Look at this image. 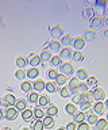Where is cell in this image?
I'll list each match as a JSON object with an SVG mask.
<instances>
[{
  "mask_svg": "<svg viewBox=\"0 0 108 130\" xmlns=\"http://www.w3.org/2000/svg\"><path fill=\"white\" fill-rule=\"evenodd\" d=\"M92 96H93V100H96V102H101L104 98H105V92H104L103 88L97 87V88H95L93 91H92Z\"/></svg>",
  "mask_w": 108,
  "mask_h": 130,
  "instance_id": "2",
  "label": "cell"
},
{
  "mask_svg": "<svg viewBox=\"0 0 108 130\" xmlns=\"http://www.w3.org/2000/svg\"><path fill=\"white\" fill-rule=\"evenodd\" d=\"M33 115H34V111L31 108H26L25 111H22V119L23 121H30L33 119Z\"/></svg>",
  "mask_w": 108,
  "mask_h": 130,
  "instance_id": "16",
  "label": "cell"
},
{
  "mask_svg": "<svg viewBox=\"0 0 108 130\" xmlns=\"http://www.w3.org/2000/svg\"><path fill=\"white\" fill-rule=\"evenodd\" d=\"M38 99H39V96H38V93L37 92H29V96H27V100L30 102V103H38Z\"/></svg>",
  "mask_w": 108,
  "mask_h": 130,
  "instance_id": "32",
  "label": "cell"
},
{
  "mask_svg": "<svg viewBox=\"0 0 108 130\" xmlns=\"http://www.w3.org/2000/svg\"><path fill=\"white\" fill-rule=\"evenodd\" d=\"M93 12L96 14V16H101L104 12H107V3L103 0H96L95 7H93Z\"/></svg>",
  "mask_w": 108,
  "mask_h": 130,
  "instance_id": "1",
  "label": "cell"
},
{
  "mask_svg": "<svg viewBox=\"0 0 108 130\" xmlns=\"http://www.w3.org/2000/svg\"><path fill=\"white\" fill-rule=\"evenodd\" d=\"M104 24V19H103V16H93L92 18V22H91V26L92 28H100Z\"/></svg>",
  "mask_w": 108,
  "mask_h": 130,
  "instance_id": "7",
  "label": "cell"
},
{
  "mask_svg": "<svg viewBox=\"0 0 108 130\" xmlns=\"http://www.w3.org/2000/svg\"><path fill=\"white\" fill-rule=\"evenodd\" d=\"M55 83L58 85H65L68 83V76L62 75V73H58V76L55 77Z\"/></svg>",
  "mask_w": 108,
  "mask_h": 130,
  "instance_id": "23",
  "label": "cell"
},
{
  "mask_svg": "<svg viewBox=\"0 0 108 130\" xmlns=\"http://www.w3.org/2000/svg\"><path fill=\"white\" fill-rule=\"evenodd\" d=\"M58 130H66V129H65V127H59Z\"/></svg>",
  "mask_w": 108,
  "mask_h": 130,
  "instance_id": "53",
  "label": "cell"
},
{
  "mask_svg": "<svg viewBox=\"0 0 108 130\" xmlns=\"http://www.w3.org/2000/svg\"><path fill=\"white\" fill-rule=\"evenodd\" d=\"M38 75H39V72H38L37 68H30L29 71H27V77H29V79H37Z\"/></svg>",
  "mask_w": 108,
  "mask_h": 130,
  "instance_id": "31",
  "label": "cell"
},
{
  "mask_svg": "<svg viewBox=\"0 0 108 130\" xmlns=\"http://www.w3.org/2000/svg\"><path fill=\"white\" fill-rule=\"evenodd\" d=\"M96 37V31L93 30V28H89V30L85 31V41L87 39H93Z\"/></svg>",
  "mask_w": 108,
  "mask_h": 130,
  "instance_id": "43",
  "label": "cell"
},
{
  "mask_svg": "<svg viewBox=\"0 0 108 130\" xmlns=\"http://www.w3.org/2000/svg\"><path fill=\"white\" fill-rule=\"evenodd\" d=\"M95 126H96V130H108V122L105 119H99Z\"/></svg>",
  "mask_w": 108,
  "mask_h": 130,
  "instance_id": "20",
  "label": "cell"
},
{
  "mask_svg": "<svg viewBox=\"0 0 108 130\" xmlns=\"http://www.w3.org/2000/svg\"><path fill=\"white\" fill-rule=\"evenodd\" d=\"M22 130H30V129H27V127H25V129H22Z\"/></svg>",
  "mask_w": 108,
  "mask_h": 130,
  "instance_id": "57",
  "label": "cell"
},
{
  "mask_svg": "<svg viewBox=\"0 0 108 130\" xmlns=\"http://www.w3.org/2000/svg\"><path fill=\"white\" fill-rule=\"evenodd\" d=\"M15 76H16L18 80H23L25 77H27V72L25 71V69H20V68H19L18 71L15 72Z\"/></svg>",
  "mask_w": 108,
  "mask_h": 130,
  "instance_id": "34",
  "label": "cell"
},
{
  "mask_svg": "<svg viewBox=\"0 0 108 130\" xmlns=\"http://www.w3.org/2000/svg\"><path fill=\"white\" fill-rule=\"evenodd\" d=\"M76 77L78 80H87L88 79V72L85 68H80L77 72H76Z\"/></svg>",
  "mask_w": 108,
  "mask_h": 130,
  "instance_id": "13",
  "label": "cell"
},
{
  "mask_svg": "<svg viewBox=\"0 0 108 130\" xmlns=\"http://www.w3.org/2000/svg\"><path fill=\"white\" fill-rule=\"evenodd\" d=\"M93 15H95V12H93V8H92V7H87L85 10H84V12H82V16L85 19H89V18L92 19V18H93Z\"/></svg>",
  "mask_w": 108,
  "mask_h": 130,
  "instance_id": "28",
  "label": "cell"
},
{
  "mask_svg": "<svg viewBox=\"0 0 108 130\" xmlns=\"http://www.w3.org/2000/svg\"><path fill=\"white\" fill-rule=\"evenodd\" d=\"M107 12H108V6H107Z\"/></svg>",
  "mask_w": 108,
  "mask_h": 130,
  "instance_id": "58",
  "label": "cell"
},
{
  "mask_svg": "<svg viewBox=\"0 0 108 130\" xmlns=\"http://www.w3.org/2000/svg\"><path fill=\"white\" fill-rule=\"evenodd\" d=\"M104 24H105V26H107V28H108V16H107L105 19H104Z\"/></svg>",
  "mask_w": 108,
  "mask_h": 130,
  "instance_id": "51",
  "label": "cell"
},
{
  "mask_svg": "<svg viewBox=\"0 0 108 130\" xmlns=\"http://www.w3.org/2000/svg\"><path fill=\"white\" fill-rule=\"evenodd\" d=\"M105 121L108 122V114H107V117H105Z\"/></svg>",
  "mask_w": 108,
  "mask_h": 130,
  "instance_id": "55",
  "label": "cell"
},
{
  "mask_svg": "<svg viewBox=\"0 0 108 130\" xmlns=\"http://www.w3.org/2000/svg\"><path fill=\"white\" fill-rule=\"evenodd\" d=\"M39 62H41V57L37 56V54H31V57H30L31 68H37V65H39Z\"/></svg>",
  "mask_w": 108,
  "mask_h": 130,
  "instance_id": "22",
  "label": "cell"
},
{
  "mask_svg": "<svg viewBox=\"0 0 108 130\" xmlns=\"http://www.w3.org/2000/svg\"><path fill=\"white\" fill-rule=\"evenodd\" d=\"M31 88H33V84H31L30 81H23L22 83V91L31 92Z\"/></svg>",
  "mask_w": 108,
  "mask_h": 130,
  "instance_id": "41",
  "label": "cell"
},
{
  "mask_svg": "<svg viewBox=\"0 0 108 130\" xmlns=\"http://www.w3.org/2000/svg\"><path fill=\"white\" fill-rule=\"evenodd\" d=\"M78 85H80V80L74 76V77H72V79L69 80V85H68V87H69V89L72 92H76V89H77Z\"/></svg>",
  "mask_w": 108,
  "mask_h": 130,
  "instance_id": "12",
  "label": "cell"
},
{
  "mask_svg": "<svg viewBox=\"0 0 108 130\" xmlns=\"http://www.w3.org/2000/svg\"><path fill=\"white\" fill-rule=\"evenodd\" d=\"M85 43H87V41L84 37H77L74 41H73V47H74V50H81V49L85 46Z\"/></svg>",
  "mask_w": 108,
  "mask_h": 130,
  "instance_id": "5",
  "label": "cell"
},
{
  "mask_svg": "<svg viewBox=\"0 0 108 130\" xmlns=\"http://www.w3.org/2000/svg\"><path fill=\"white\" fill-rule=\"evenodd\" d=\"M31 126H33V130H43V121L42 119H35L33 123H31Z\"/></svg>",
  "mask_w": 108,
  "mask_h": 130,
  "instance_id": "26",
  "label": "cell"
},
{
  "mask_svg": "<svg viewBox=\"0 0 108 130\" xmlns=\"http://www.w3.org/2000/svg\"><path fill=\"white\" fill-rule=\"evenodd\" d=\"M91 106H92V103H81V104H80V108H81L82 111H85V110L91 108Z\"/></svg>",
  "mask_w": 108,
  "mask_h": 130,
  "instance_id": "48",
  "label": "cell"
},
{
  "mask_svg": "<svg viewBox=\"0 0 108 130\" xmlns=\"http://www.w3.org/2000/svg\"><path fill=\"white\" fill-rule=\"evenodd\" d=\"M3 130H11L10 127H4V129H3Z\"/></svg>",
  "mask_w": 108,
  "mask_h": 130,
  "instance_id": "54",
  "label": "cell"
},
{
  "mask_svg": "<svg viewBox=\"0 0 108 130\" xmlns=\"http://www.w3.org/2000/svg\"><path fill=\"white\" fill-rule=\"evenodd\" d=\"M99 121V115L96 114H91V115H87V123L88 125H96Z\"/></svg>",
  "mask_w": 108,
  "mask_h": 130,
  "instance_id": "25",
  "label": "cell"
},
{
  "mask_svg": "<svg viewBox=\"0 0 108 130\" xmlns=\"http://www.w3.org/2000/svg\"><path fill=\"white\" fill-rule=\"evenodd\" d=\"M85 119H87V115L84 111L74 114V123H82V122H85Z\"/></svg>",
  "mask_w": 108,
  "mask_h": 130,
  "instance_id": "17",
  "label": "cell"
},
{
  "mask_svg": "<svg viewBox=\"0 0 108 130\" xmlns=\"http://www.w3.org/2000/svg\"><path fill=\"white\" fill-rule=\"evenodd\" d=\"M72 58H73V61H82L84 53L81 50H74V53H72Z\"/></svg>",
  "mask_w": 108,
  "mask_h": 130,
  "instance_id": "29",
  "label": "cell"
},
{
  "mask_svg": "<svg viewBox=\"0 0 108 130\" xmlns=\"http://www.w3.org/2000/svg\"><path fill=\"white\" fill-rule=\"evenodd\" d=\"M87 85H88V88H97V85H99V79L96 76H89L87 79Z\"/></svg>",
  "mask_w": 108,
  "mask_h": 130,
  "instance_id": "10",
  "label": "cell"
},
{
  "mask_svg": "<svg viewBox=\"0 0 108 130\" xmlns=\"http://www.w3.org/2000/svg\"><path fill=\"white\" fill-rule=\"evenodd\" d=\"M58 76V72H57V69L55 68H50L49 71H47V77H49V79H55V77Z\"/></svg>",
  "mask_w": 108,
  "mask_h": 130,
  "instance_id": "42",
  "label": "cell"
},
{
  "mask_svg": "<svg viewBox=\"0 0 108 130\" xmlns=\"http://www.w3.org/2000/svg\"><path fill=\"white\" fill-rule=\"evenodd\" d=\"M54 123H55V121H54L53 117H49V115L43 117V126H45V127H53Z\"/></svg>",
  "mask_w": 108,
  "mask_h": 130,
  "instance_id": "18",
  "label": "cell"
},
{
  "mask_svg": "<svg viewBox=\"0 0 108 130\" xmlns=\"http://www.w3.org/2000/svg\"><path fill=\"white\" fill-rule=\"evenodd\" d=\"M92 100H93V96H92V92H85L81 95V103H92ZM80 103V104H81Z\"/></svg>",
  "mask_w": 108,
  "mask_h": 130,
  "instance_id": "19",
  "label": "cell"
},
{
  "mask_svg": "<svg viewBox=\"0 0 108 130\" xmlns=\"http://www.w3.org/2000/svg\"><path fill=\"white\" fill-rule=\"evenodd\" d=\"M51 35H53V38H59L61 37L62 38V35H63V30H62V27L59 26V24H54L53 27H51Z\"/></svg>",
  "mask_w": 108,
  "mask_h": 130,
  "instance_id": "8",
  "label": "cell"
},
{
  "mask_svg": "<svg viewBox=\"0 0 108 130\" xmlns=\"http://www.w3.org/2000/svg\"><path fill=\"white\" fill-rule=\"evenodd\" d=\"M46 87V83L43 80H35L33 83V88L35 89V92H39V91H43Z\"/></svg>",
  "mask_w": 108,
  "mask_h": 130,
  "instance_id": "11",
  "label": "cell"
},
{
  "mask_svg": "<svg viewBox=\"0 0 108 130\" xmlns=\"http://www.w3.org/2000/svg\"><path fill=\"white\" fill-rule=\"evenodd\" d=\"M61 56H53L51 57V65H53V68H55V67H59L61 65Z\"/></svg>",
  "mask_w": 108,
  "mask_h": 130,
  "instance_id": "36",
  "label": "cell"
},
{
  "mask_svg": "<svg viewBox=\"0 0 108 130\" xmlns=\"http://www.w3.org/2000/svg\"><path fill=\"white\" fill-rule=\"evenodd\" d=\"M2 104H3V102H2V100H0V107H2Z\"/></svg>",
  "mask_w": 108,
  "mask_h": 130,
  "instance_id": "56",
  "label": "cell"
},
{
  "mask_svg": "<svg viewBox=\"0 0 108 130\" xmlns=\"http://www.w3.org/2000/svg\"><path fill=\"white\" fill-rule=\"evenodd\" d=\"M93 111L96 115H103L105 112V106H104L103 102H96L95 106H93Z\"/></svg>",
  "mask_w": 108,
  "mask_h": 130,
  "instance_id": "9",
  "label": "cell"
},
{
  "mask_svg": "<svg viewBox=\"0 0 108 130\" xmlns=\"http://www.w3.org/2000/svg\"><path fill=\"white\" fill-rule=\"evenodd\" d=\"M59 71H61L62 75L65 76H70L73 73V65L70 62H65V64H61L59 65Z\"/></svg>",
  "mask_w": 108,
  "mask_h": 130,
  "instance_id": "4",
  "label": "cell"
},
{
  "mask_svg": "<svg viewBox=\"0 0 108 130\" xmlns=\"http://www.w3.org/2000/svg\"><path fill=\"white\" fill-rule=\"evenodd\" d=\"M3 117H4V112H3V110H2V108H0V121H2V119H3Z\"/></svg>",
  "mask_w": 108,
  "mask_h": 130,
  "instance_id": "50",
  "label": "cell"
},
{
  "mask_svg": "<svg viewBox=\"0 0 108 130\" xmlns=\"http://www.w3.org/2000/svg\"><path fill=\"white\" fill-rule=\"evenodd\" d=\"M2 102H3V104L8 108V107H14L15 103H16V99H15V96L12 95V93H7Z\"/></svg>",
  "mask_w": 108,
  "mask_h": 130,
  "instance_id": "3",
  "label": "cell"
},
{
  "mask_svg": "<svg viewBox=\"0 0 108 130\" xmlns=\"http://www.w3.org/2000/svg\"><path fill=\"white\" fill-rule=\"evenodd\" d=\"M72 103L73 104H80L81 103V95L77 92H73V95H72Z\"/></svg>",
  "mask_w": 108,
  "mask_h": 130,
  "instance_id": "39",
  "label": "cell"
},
{
  "mask_svg": "<svg viewBox=\"0 0 108 130\" xmlns=\"http://www.w3.org/2000/svg\"><path fill=\"white\" fill-rule=\"evenodd\" d=\"M72 57V49L70 47H63L61 50V58H69Z\"/></svg>",
  "mask_w": 108,
  "mask_h": 130,
  "instance_id": "35",
  "label": "cell"
},
{
  "mask_svg": "<svg viewBox=\"0 0 108 130\" xmlns=\"http://www.w3.org/2000/svg\"><path fill=\"white\" fill-rule=\"evenodd\" d=\"M59 46H61V42L57 39H51L49 42V49L50 52H58L59 50Z\"/></svg>",
  "mask_w": 108,
  "mask_h": 130,
  "instance_id": "14",
  "label": "cell"
},
{
  "mask_svg": "<svg viewBox=\"0 0 108 130\" xmlns=\"http://www.w3.org/2000/svg\"><path fill=\"white\" fill-rule=\"evenodd\" d=\"M59 93H61V96H62V98H69V96H70V93H72V91L69 89V87H62V88H61V91H59Z\"/></svg>",
  "mask_w": 108,
  "mask_h": 130,
  "instance_id": "44",
  "label": "cell"
},
{
  "mask_svg": "<svg viewBox=\"0 0 108 130\" xmlns=\"http://www.w3.org/2000/svg\"><path fill=\"white\" fill-rule=\"evenodd\" d=\"M72 43V38L69 34H63L61 38V45H63L65 47H69V45Z\"/></svg>",
  "mask_w": 108,
  "mask_h": 130,
  "instance_id": "30",
  "label": "cell"
},
{
  "mask_svg": "<svg viewBox=\"0 0 108 130\" xmlns=\"http://www.w3.org/2000/svg\"><path fill=\"white\" fill-rule=\"evenodd\" d=\"M103 35H104V38H107V39H108V28H105V30H104Z\"/></svg>",
  "mask_w": 108,
  "mask_h": 130,
  "instance_id": "49",
  "label": "cell"
},
{
  "mask_svg": "<svg viewBox=\"0 0 108 130\" xmlns=\"http://www.w3.org/2000/svg\"><path fill=\"white\" fill-rule=\"evenodd\" d=\"M26 64H27V61H26V58L25 57H18L16 58V65H18V68H20V69H23L26 67Z\"/></svg>",
  "mask_w": 108,
  "mask_h": 130,
  "instance_id": "40",
  "label": "cell"
},
{
  "mask_svg": "<svg viewBox=\"0 0 108 130\" xmlns=\"http://www.w3.org/2000/svg\"><path fill=\"white\" fill-rule=\"evenodd\" d=\"M76 92L80 93V95H82V93L88 92V85H87V83H80V85L77 87V89H76Z\"/></svg>",
  "mask_w": 108,
  "mask_h": 130,
  "instance_id": "33",
  "label": "cell"
},
{
  "mask_svg": "<svg viewBox=\"0 0 108 130\" xmlns=\"http://www.w3.org/2000/svg\"><path fill=\"white\" fill-rule=\"evenodd\" d=\"M66 130H77V126H76L74 122H69V123L66 125Z\"/></svg>",
  "mask_w": 108,
  "mask_h": 130,
  "instance_id": "47",
  "label": "cell"
},
{
  "mask_svg": "<svg viewBox=\"0 0 108 130\" xmlns=\"http://www.w3.org/2000/svg\"><path fill=\"white\" fill-rule=\"evenodd\" d=\"M15 108H16L18 111H25V110L27 108V102L25 99L16 100V103H15Z\"/></svg>",
  "mask_w": 108,
  "mask_h": 130,
  "instance_id": "15",
  "label": "cell"
},
{
  "mask_svg": "<svg viewBox=\"0 0 108 130\" xmlns=\"http://www.w3.org/2000/svg\"><path fill=\"white\" fill-rule=\"evenodd\" d=\"M104 106H105V108H108V98L105 99V103H104Z\"/></svg>",
  "mask_w": 108,
  "mask_h": 130,
  "instance_id": "52",
  "label": "cell"
},
{
  "mask_svg": "<svg viewBox=\"0 0 108 130\" xmlns=\"http://www.w3.org/2000/svg\"><path fill=\"white\" fill-rule=\"evenodd\" d=\"M34 117L37 118V119H42V118H43V110L41 107L35 108L34 110Z\"/></svg>",
  "mask_w": 108,
  "mask_h": 130,
  "instance_id": "45",
  "label": "cell"
},
{
  "mask_svg": "<svg viewBox=\"0 0 108 130\" xmlns=\"http://www.w3.org/2000/svg\"><path fill=\"white\" fill-rule=\"evenodd\" d=\"M57 114H58V107H57L55 104H50L49 108H47V115L54 118L55 115H57Z\"/></svg>",
  "mask_w": 108,
  "mask_h": 130,
  "instance_id": "24",
  "label": "cell"
},
{
  "mask_svg": "<svg viewBox=\"0 0 108 130\" xmlns=\"http://www.w3.org/2000/svg\"><path fill=\"white\" fill-rule=\"evenodd\" d=\"M45 89H46L47 92L53 93V92L57 91V87H55V84L53 83V81H49V83H46V87H45Z\"/></svg>",
  "mask_w": 108,
  "mask_h": 130,
  "instance_id": "38",
  "label": "cell"
},
{
  "mask_svg": "<svg viewBox=\"0 0 108 130\" xmlns=\"http://www.w3.org/2000/svg\"><path fill=\"white\" fill-rule=\"evenodd\" d=\"M49 96H46V95H42V96H39V99H38V103L41 107H43V106H47L49 104Z\"/></svg>",
  "mask_w": 108,
  "mask_h": 130,
  "instance_id": "37",
  "label": "cell"
},
{
  "mask_svg": "<svg viewBox=\"0 0 108 130\" xmlns=\"http://www.w3.org/2000/svg\"><path fill=\"white\" fill-rule=\"evenodd\" d=\"M41 61H43V62H45V61H49V60H51V52L50 50H47V49H43L42 50V53H41Z\"/></svg>",
  "mask_w": 108,
  "mask_h": 130,
  "instance_id": "21",
  "label": "cell"
},
{
  "mask_svg": "<svg viewBox=\"0 0 108 130\" xmlns=\"http://www.w3.org/2000/svg\"><path fill=\"white\" fill-rule=\"evenodd\" d=\"M6 118L8 121H14V119H16V117H18V110L15 108V107H8L6 110Z\"/></svg>",
  "mask_w": 108,
  "mask_h": 130,
  "instance_id": "6",
  "label": "cell"
},
{
  "mask_svg": "<svg viewBox=\"0 0 108 130\" xmlns=\"http://www.w3.org/2000/svg\"><path fill=\"white\" fill-rule=\"evenodd\" d=\"M77 130H89V125L87 122H82V123H78Z\"/></svg>",
  "mask_w": 108,
  "mask_h": 130,
  "instance_id": "46",
  "label": "cell"
},
{
  "mask_svg": "<svg viewBox=\"0 0 108 130\" xmlns=\"http://www.w3.org/2000/svg\"><path fill=\"white\" fill-rule=\"evenodd\" d=\"M65 111H66L68 114H70V115H74V114L77 112L76 104H73V103H68V104L65 106Z\"/></svg>",
  "mask_w": 108,
  "mask_h": 130,
  "instance_id": "27",
  "label": "cell"
}]
</instances>
